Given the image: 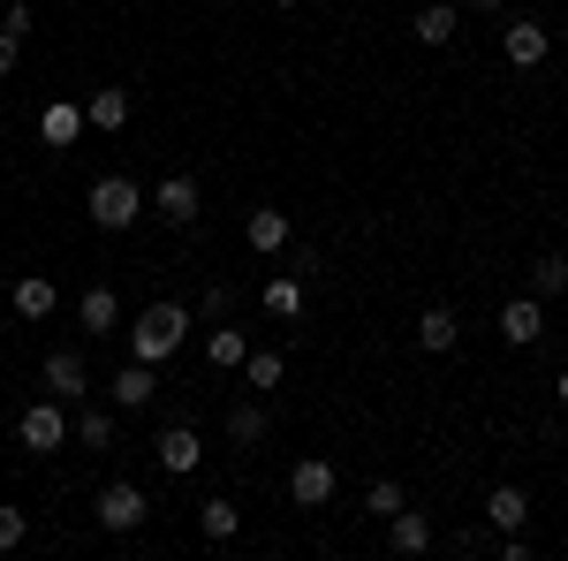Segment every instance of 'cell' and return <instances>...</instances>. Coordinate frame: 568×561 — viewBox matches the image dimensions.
Listing matches in <instances>:
<instances>
[{
  "instance_id": "1",
  "label": "cell",
  "mask_w": 568,
  "mask_h": 561,
  "mask_svg": "<svg viewBox=\"0 0 568 561\" xmlns=\"http://www.w3.org/2000/svg\"><path fill=\"white\" fill-rule=\"evenodd\" d=\"M84 213H91V228L122 236V228H136V220L152 213V198L136 190L130 174H99V182H91V198H84Z\"/></svg>"
},
{
  "instance_id": "2",
  "label": "cell",
  "mask_w": 568,
  "mask_h": 561,
  "mask_svg": "<svg viewBox=\"0 0 568 561\" xmlns=\"http://www.w3.org/2000/svg\"><path fill=\"white\" fill-rule=\"evenodd\" d=\"M182 334H190V311L182 303H144L130 327V357H144V364H160V357H175Z\"/></svg>"
},
{
  "instance_id": "3",
  "label": "cell",
  "mask_w": 568,
  "mask_h": 561,
  "mask_svg": "<svg viewBox=\"0 0 568 561\" xmlns=\"http://www.w3.org/2000/svg\"><path fill=\"white\" fill-rule=\"evenodd\" d=\"M16 440L31 448V455H53V448H69V402H31L23 418H16Z\"/></svg>"
},
{
  "instance_id": "4",
  "label": "cell",
  "mask_w": 568,
  "mask_h": 561,
  "mask_svg": "<svg viewBox=\"0 0 568 561\" xmlns=\"http://www.w3.org/2000/svg\"><path fill=\"white\" fill-rule=\"evenodd\" d=\"M91 517H99V531H114V539H122V531H144V517H152V501H144V485H130V478H114V485L99 493V509H91Z\"/></svg>"
},
{
  "instance_id": "5",
  "label": "cell",
  "mask_w": 568,
  "mask_h": 561,
  "mask_svg": "<svg viewBox=\"0 0 568 561\" xmlns=\"http://www.w3.org/2000/svg\"><path fill=\"white\" fill-rule=\"evenodd\" d=\"M334 485H342V471H334L326 455H296V471H288V501H296V509H326Z\"/></svg>"
},
{
  "instance_id": "6",
  "label": "cell",
  "mask_w": 568,
  "mask_h": 561,
  "mask_svg": "<svg viewBox=\"0 0 568 561\" xmlns=\"http://www.w3.org/2000/svg\"><path fill=\"white\" fill-rule=\"evenodd\" d=\"M152 463H160L168 478H190L197 463H205V440H197L190 425H160V440H152Z\"/></svg>"
},
{
  "instance_id": "7",
  "label": "cell",
  "mask_w": 568,
  "mask_h": 561,
  "mask_svg": "<svg viewBox=\"0 0 568 561\" xmlns=\"http://www.w3.org/2000/svg\"><path fill=\"white\" fill-rule=\"evenodd\" d=\"M45 394H53V402H84V394H91L84 349H53V357H45Z\"/></svg>"
},
{
  "instance_id": "8",
  "label": "cell",
  "mask_w": 568,
  "mask_h": 561,
  "mask_svg": "<svg viewBox=\"0 0 568 561\" xmlns=\"http://www.w3.org/2000/svg\"><path fill=\"white\" fill-rule=\"evenodd\" d=\"M500 53H508L516 69H538V61L554 53V31H546V23H530V16H516V23L500 31Z\"/></svg>"
},
{
  "instance_id": "9",
  "label": "cell",
  "mask_w": 568,
  "mask_h": 561,
  "mask_svg": "<svg viewBox=\"0 0 568 561\" xmlns=\"http://www.w3.org/2000/svg\"><path fill=\"white\" fill-rule=\"evenodd\" d=\"M106 394H114V410H152V402H160V380H152L144 357H130V364L106 380Z\"/></svg>"
},
{
  "instance_id": "10",
  "label": "cell",
  "mask_w": 568,
  "mask_h": 561,
  "mask_svg": "<svg viewBox=\"0 0 568 561\" xmlns=\"http://www.w3.org/2000/svg\"><path fill=\"white\" fill-rule=\"evenodd\" d=\"M144 198H152V213L168 220V228H190V220H197V182H190V174H168V182L144 190Z\"/></svg>"
},
{
  "instance_id": "11",
  "label": "cell",
  "mask_w": 568,
  "mask_h": 561,
  "mask_svg": "<svg viewBox=\"0 0 568 561\" xmlns=\"http://www.w3.org/2000/svg\"><path fill=\"white\" fill-rule=\"evenodd\" d=\"M77 327H84V334H122V297H114L106 281H91L84 297H77Z\"/></svg>"
},
{
  "instance_id": "12",
  "label": "cell",
  "mask_w": 568,
  "mask_h": 561,
  "mask_svg": "<svg viewBox=\"0 0 568 561\" xmlns=\"http://www.w3.org/2000/svg\"><path fill=\"white\" fill-rule=\"evenodd\" d=\"M538 334H546V303H538V297L500 303V342H508V349H530Z\"/></svg>"
},
{
  "instance_id": "13",
  "label": "cell",
  "mask_w": 568,
  "mask_h": 561,
  "mask_svg": "<svg viewBox=\"0 0 568 561\" xmlns=\"http://www.w3.org/2000/svg\"><path fill=\"white\" fill-rule=\"evenodd\" d=\"M84 130H91V122H84V99H53V107L39 114V137L53 144V152H69Z\"/></svg>"
},
{
  "instance_id": "14",
  "label": "cell",
  "mask_w": 568,
  "mask_h": 561,
  "mask_svg": "<svg viewBox=\"0 0 568 561\" xmlns=\"http://www.w3.org/2000/svg\"><path fill=\"white\" fill-rule=\"evenodd\" d=\"M243 243H251L258 259H273V251H288V213H281V206H258V213L243 220Z\"/></svg>"
},
{
  "instance_id": "15",
  "label": "cell",
  "mask_w": 568,
  "mask_h": 561,
  "mask_svg": "<svg viewBox=\"0 0 568 561\" xmlns=\"http://www.w3.org/2000/svg\"><path fill=\"white\" fill-rule=\"evenodd\" d=\"M455 342H463V319H455L447 303H425V319H417V349H425V357H447Z\"/></svg>"
},
{
  "instance_id": "16",
  "label": "cell",
  "mask_w": 568,
  "mask_h": 561,
  "mask_svg": "<svg viewBox=\"0 0 568 561\" xmlns=\"http://www.w3.org/2000/svg\"><path fill=\"white\" fill-rule=\"evenodd\" d=\"M485 523H493V531H524L530 523V493L524 485H493V493H485Z\"/></svg>"
},
{
  "instance_id": "17",
  "label": "cell",
  "mask_w": 568,
  "mask_h": 561,
  "mask_svg": "<svg viewBox=\"0 0 568 561\" xmlns=\"http://www.w3.org/2000/svg\"><path fill=\"white\" fill-rule=\"evenodd\" d=\"M387 547L394 554H425V547H433V517H425V509H394L387 517Z\"/></svg>"
},
{
  "instance_id": "18",
  "label": "cell",
  "mask_w": 568,
  "mask_h": 561,
  "mask_svg": "<svg viewBox=\"0 0 568 561\" xmlns=\"http://www.w3.org/2000/svg\"><path fill=\"white\" fill-rule=\"evenodd\" d=\"M243 357H251L243 327H235V319H213V334H205V364H220V372H243Z\"/></svg>"
},
{
  "instance_id": "19",
  "label": "cell",
  "mask_w": 568,
  "mask_h": 561,
  "mask_svg": "<svg viewBox=\"0 0 568 561\" xmlns=\"http://www.w3.org/2000/svg\"><path fill=\"white\" fill-rule=\"evenodd\" d=\"M130 107H136V99L122 84H99L84 99V122H91V130H122V122H130Z\"/></svg>"
},
{
  "instance_id": "20",
  "label": "cell",
  "mask_w": 568,
  "mask_h": 561,
  "mask_svg": "<svg viewBox=\"0 0 568 561\" xmlns=\"http://www.w3.org/2000/svg\"><path fill=\"white\" fill-rule=\"evenodd\" d=\"M265 319H281V327H296V319H304V281H296V273H281V281H265Z\"/></svg>"
},
{
  "instance_id": "21",
  "label": "cell",
  "mask_w": 568,
  "mask_h": 561,
  "mask_svg": "<svg viewBox=\"0 0 568 561\" xmlns=\"http://www.w3.org/2000/svg\"><path fill=\"white\" fill-rule=\"evenodd\" d=\"M197 531H205V539H213V547H227V539H235V531H243V509H235V501H227V493H213V501H205V509H197Z\"/></svg>"
},
{
  "instance_id": "22",
  "label": "cell",
  "mask_w": 568,
  "mask_h": 561,
  "mask_svg": "<svg viewBox=\"0 0 568 561\" xmlns=\"http://www.w3.org/2000/svg\"><path fill=\"white\" fill-rule=\"evenodd\" d=\"M409 31H417L425 46H447L455 31H463V8H455V0H433V8H425V16H417Z\"/></svg>"
},
{
  "instance_id": "23",
  "label": "cell",
  "mask_w": 568,
  "mask_h": 561,
  "mask_svg": "<svg viewBox=\"0 0 568 561\" xmlns=\"http://www.w3.org/2000/svg\"><path fill=\"white\" fill-rule=\"evenodd\" d=\"M243 380H251L258 394H273L281 380H288V357H281V349H251V357H243Z\"/></svg>"
},
{
  "instance_id": "24",
  "label": "cell",
  "mask_w": 568,
  "mask_h": 561,
  "mask_svg": "<svg viewBox=\"0 0 568 561\" xmlns=\"http://www.w3.org/2000/svg\"><path fill=\"white\" fill-rule=\"evenodd\" d=\"M265 432H273V418H265L258 402H235V410H227V440H235V448H258Z\"/></svg>"
},
{
  "instance_id": "25",
  "label": "cell",
  "mask_w": 568,
  "mask_h": 561,
  "mask_svg": "<svg viewBox=\"0 0 568 561\" xmlns=\"http://www.w3.org/2000/svg\"><path fill=\"white\" fill-rule=\"evenodd\" d=\"M561 289H568V259H561V251H538V266H530V297L554 303Z\"/></svg>"
},
{
  "instance_id": "26",
  "label": "cell",
  "mask_w": 568,
  "mask_h": 561,
  "mask_svg": "<svg viewBox=\"0 0 568 561\" xmlns=\"http://www.w3.org/2000/svg\"><path fill=\"white\" fill-rule=\"evenodd\" d=\"M53 303H61V289H53L45 273H31V281H16V311H23V319H53Z\"/></svg>"
},
{
  "instance_id": "27",
  "label": "cell",
  "mask_w": 568,
  "mask_h": 561,
  "mask_svg": "<svg viewBox=\"0 0 568 561\" xmlns=\"http://www.w3.org/2000/svg\"><path fill=\"white\" fill-rule=\"evenodd\" d=\"M394 509H409V493H402V478H372V485H364V517H379V523H387Z\"/></svg>"
},
{
  "instance_id": "28",
  "label": "cell",
  "mask_w": 568,
  "mask_h": 561,
  "mask_svg": "<svg viewBox=\"0 0 568 561\" xmlns=\"http://www.w3.org/2000/svg\"><path fill=\"white\" fill-rule=\"evenodd\" d=\"M69 432H77L84 448H114V410H77V418H69Z\"/></svg>"
},
{
  "instance_id": "29",
  "label": "cell",
  "mask_w": 568,
  "mask_h": 561,
  "mask_svg": "<svg viewBox=\"0 0 568 561\" xmlns=\"http://www.w3.org/2000/svg\"><path fill=\"white\" fill-rule=\"evenodd\" d=\"M23 539H31V517H23V509H8V501H0V554H16V547H23Z\"/></svg>"
},
{
  "instance_id": "30",
  "label": "cell",
  "mask_w": 568,
  "mask_h": 561,
  "mask_svg": "<svg viewBox=\"0 0 568 561\" xmlns=\"http://www.w3.org/2000/svg\"><path fill=\"white\" fill-rule=\"evenodd\" d=\"M197 311H205V319H235V289H227V281H213V289H205V303H197Z\"/></svg>"
},
{
  "instance_id": "31",
  "label": "cell",
  "mask_w": 568,
  "mask_h": 561,
  "mask_svg": "<svg viewBox=\"0 0 568 561\" xmlns=\"http://www.w3.org/2000/svg\"><path fill=\"white\" fill-rule=\"evenodd\" d=\"M0 31H16V39H31V0H8V16H0Z\"/></svg>"
},
{
  "instance_id": "32",
  "label": "cell",
  "mask_w": 568,
  "mask_h": 561,
  "mask_svg": "<svg viewBox=\"0 0 568 561\" xmlns=\"http://www.w3.org/2000/svg\"><path fill=\"white\" fill-rule=\"evenodd\" d=\"M16 61H23V39H16V31H0V77H16Z\"/></svg>"
},
{
  "instance_id": "33",
  "label": "cell",
  "mask_w": 568,
  "mask_h": 561,
  "mask_svg": "<svg viewBox=\"0 0 568 561\" xmlns=\"http://www.w3.org/2000/svg\"><path fill=\"white\" fill-rule=\"evenodd\" d=\"M500 561H530V539H524V531H500Z\"/></svg>"
},
{
  "instance_id": "34",
  "label": "cell",
  "mask_w": 568,
  "mask_h": 561,
  "mask_svg": "<svg viewBox=\"0 0 568 561\" xmlns=\"http://www.w3.org/2000/svg\"><path fill=\"white\" fill-rule=\"evenodd\" d=\"M470 8H478V16H500V8H508V0H470Z\"/></svg>"
},
{
  "instance_id": "35",
  "label": "cell",
  "mask_w": 568,
  "mask_h": 561,
  "mask_svg": "<svg viewBox=\"0 0 568 561\" xmlns=\"http://www.w3.org/2000/svg\"><path fill=\"white\" fill-rule=\"evenodd\" d=\"M554 394H561V410H568V364H561V380H554Z\"/></svg>"
},
{
  "instance_id": "36",
  "label": "cell",
  "mask_w": 568,
  "mask_h": 561,
  "mask_svg": "<svg viewBox=\"0 0 568 561\" xmlns=\"http://www.w3.org/2000/svg\"><path fill=\"white\" fill-rule=\"evenodd\" d=\"M273 8H304V0H273Z\"/></svg>"
}]
</instances>
